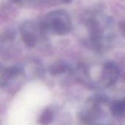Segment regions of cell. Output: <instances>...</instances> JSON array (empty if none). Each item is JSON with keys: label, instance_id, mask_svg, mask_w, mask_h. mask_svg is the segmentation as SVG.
I'll return each instance as SVG.
<instances>
[{"label": "cell", "instance_id": "6da1fadb", "mask_svg": "<svg viewBox=\"0 0 125 125\" xmlns=\"http://www.w3.org/2000/svg\"><path fill=\"white\" fill-rule=\"evenodd\" d=\"M40 24L44 31L51 30L59 34H64L72 28L71 19L69 15L63 10L49 12Z\"/></svg>", "mask_w": 125, "mask_h": 125}, {"label": "cell", "instance_id": "7a4b0ae2", "mask_svg": "<svg viewBox=\"0 0 125 125\" xmlns=\"http://www.w3.org/2000/svg\"><path fill=\"white\" fill-rule=\"evenodd\" d=\"M20 30L24 40L29 42H31L35 40L37 31H44L41 27L40 23L37 25L31 21H28L23 23Z\"/></svg>", "mask_w": 125, "mask_h": 125}, {"label": "cell", "instance_id": "3957f363", "mask_svg": "<svg viewBox=\"0 0 125 125\" xmlns=\"http://www.w3.org/2000/svg\"><path fill=\"white\" fill-rule=\"evenodd\" d=\"M120 28L122 30V31H125V22H122L120 25Z\"/></svg>", "mask_w": 125, "mask_h": 125}, {"label": "cell", "instance_id": "277c9868", "mask_svg": "<svg viewBox=\"0 0 125 125\" xmlns=\"http://www.w3.org/2000/svg\"><path fill=\"white\" fill-rule=\"evenodd\" d=\"M63 1H64V2H67V3H68V2H70L71 0H63Z\"/></svg>", "mask_w": 125, "mask_h": 125}]
</instances>
